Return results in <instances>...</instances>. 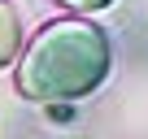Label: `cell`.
<instances>
[{
  "label": "cell",
  "instance_id": "1",
  "mask_svg": "<svg viewBox=\"0 0 148 139\" xmlns=\"http://www.w3.org/2000/svg\"><path fill=\"white\" fill-rule=\"evenodd\" d=\"M13 87L26 100L52 104V100H83L109 78V35L87 13L57 18L35 31V39L13 57Z\"/></svg>",
  "mask_w": 148,
  "mask_h": 139
},
{
  "label": "cell",
  "instance_id": "2",
  "mask_svg": "<svg viewBox=\"0 0 148 139\" xmlns=\"http://www.w3.org/2000/svg\"><path fill=\"white\" fill-rule=\"evenodd\" d=\"M18 52H22V22H18V9H13V0H0V70L13 65Z\"/></svg>",
  "mask_w": 148,
  "mask_h": 139
},
{
  "label": "cell",
  "instance_id": "3",
  "mask_svg": "<svg viewBox=\"0 0 148 139\" xmlns=\"http://www.w3.org/2000/svg\"><path fill=\"white\" fill-rule=\"evenodd\" d=\"M61 9H70V13H96V9H109L113 0H57Z\"/></svg>",
  "mask_w": 148,
  "mask_h": 139
}]
</instances>
